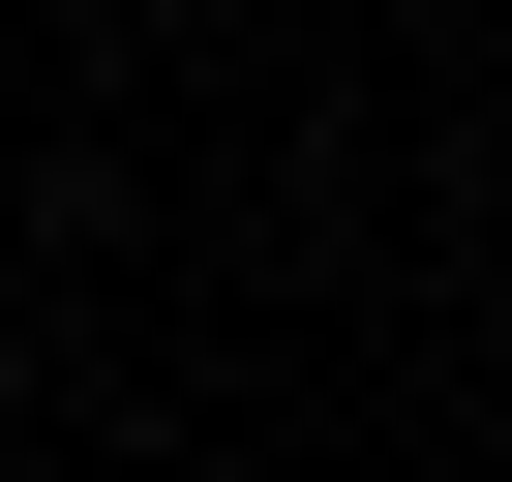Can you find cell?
<instances>
[{
    "instance_id": "1",
    "label": "cell",
    "mask_w": 512,
    "mask_h": 482,
    "mask_svg": "<svg viewBox=\"0 0 512 482\" xmlns=\"http://www.w3.org/2000/svg\"><path fill=\"white\" fill-rule=\"evenodd\" d=\"M0 422H31V332H0Z\"/></svg>"
}]
</instances>
